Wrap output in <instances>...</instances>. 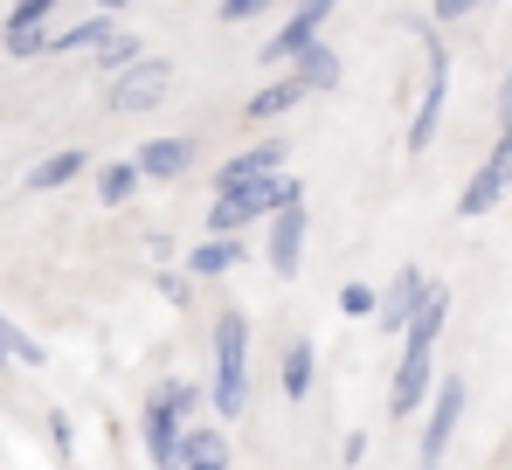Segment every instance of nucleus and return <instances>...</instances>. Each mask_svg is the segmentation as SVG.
Instances as JSON below:
<instances>
[{"label":"nucleus","instance_id":"nucleus-1","mask_svg":"<svg viewBox=\"0 0 512 470\" xmlns=\"http://www.w3.org/2000/svg\"><path fill=\"white\" fill-rule=\"evenodd\" d=\"M443 318H450V291L429 284L423 312L409 318V332H402V360H395V388H388V415L395 422L416 415L429 394H436V339H443Z\"/></svg>","mask_w":512,"mask_h":470},{"label":"nucleus","instance_id":"nucleus-5","mask_svg":"<svg viewBox=\"0 0 512 470\" xmlns=\"http://www.w3.org/2000/svg\"><path fill=\"white\" fill-rule=\"evenodd\" d=\"M423 49H429V77H423V104H416V118H409V153H416V159L436 146L443 97H450V49H443V42H423Z\"/></svg>","mask_w":512,"mask_h":470},{"label":"nucleus","instance_id":"nucleus-25","mask_svg":"<svg viewBox=\"0 0 512 470\" xmlns=\"http://www.w3.org/2000/svg\"><path fill=\"white\" fill-rule=\"evenodd\" d=\"M160 401L173 408V422H180V429H194V422H201V408H208V394L194 388V381H167V388H160Z\"/></svg>","mask_w":512,"mask_h":470},{"label":"nucleus","instance_id":"nucleus-6","mask_svg":"<svg viewBox=\"0 0 512 470\" xmlns=\"http://www.w3.org/2000/svg\"><path fill=\"white\" fill-rule=\"evenodd\" d=\"M506 187H512V139H499L492 153L478 159V173L464 180V194H457V215H471V222H478V215H492V208L506 201Z\"/></svg>","mask_w":512,"mask_h":470},{"label":"nucleus","instance_id":"nucleus-8","mask_svg":"<svg viewBox=\"0 0 512 470\" xmlns=\"http://www.w3.org/2000/svg\"><path fill=\"white\" fill-rule=\"evenodd\" d=\"M173 90V63L167 56H139L125 77H111V111H153Z\"/></svg>","mask_w":512,"mask_h":470},{"label":"nucleus","instance_id":"nucleus-2","mask_svg":"<svg viewBox=\"0 0 512 470\" xmlns=\"http://www.w3.org/2000/svg\"><path fill=\"white\" fill-rule=\"evenodd\" d=\"M201 394H208V408H215V429L250 408V318L243 312L215 318V374H208Z\"/></svg>","mask_w":512,"mask_h":470},{"label":"nucleus","instance_id":"nucleus-29","mask_svg":"<svg viewBox=\"0 0 512 470\" xmlns=\"http://www.w3.org/2000/svg\"><path fill=\"white\" fill-rule=\"evenodd\" d=\"M256 14H263L256 0H222V7H215V21H222V28H243V21H256Z\"/></svg>","mask_w":512,"mask_h":470},{"label":"nucleus","instance_id":"nucleus-31","mask_svg":"<svg viewBox=\"0 0 512 470\" xmlns=\"http://www.w3.org/2000/svg\"><path fill=\"white\" fill-rule=\"evenodd\" d=\"M499 139H512V70H506V90H499Z\"/></svg>","mask_w":512,"mask_h":470},{"label":"nucleus","instance_id":"nucleus-23","mask_svg":"<svg viewBox=\"0 0 512 470\" xmlns=\"http://www.w3.org/2000/svg\"><path fill=\"white\" fill-rule=\"evenodd\" d=\"M0 360H7V367H49V346H42L35 332H21L14 318L0 312Z\"/></svg>","mask_w":512,"mask_h":470},{"label":"nucleus","instance_id":"nucleus-32","mask_svg":"<svg viewBox=\"0 0 512 470\" xmlns=\"http://www.w3.org/2000/svg\"><path fill=\"white\" fill-rule=\"evenodd\" d=\"M194 470H229V464H194Z\"/></svg>","mask_w":512,"mask_h":470},{"label":"nucleus","instance_id":"nucleus-3","mask_svg":"<svg viewBox=\"0 0 512 470\" xmlns=\"http://www.w3.org/2000/svg\"><path fill=\"white\" fill-rule=\"evenodd\" d=\"M284 208H305V180H298V173H277V180L243 187V194H215L208 235H215V242H222V235H243V229H256V222H270V215H284Z\"/></svg>","mask_w":512,"mask_h":470},{"label":"nucleus","instance_id":"nucleus-14","mask_svg":"<svg viewBox=\"0 0 512 470\" xmlns=\"http://www.w3.org/2000/svg\"><path fill=\"white\" fill-rule=\"evenodd\" d=\"M132 166H139V180H180L187 166H194V139H146L139 153H132Z\"/></svg>","mask_w":512,"mask_h":470},{"label":"nucleus","instance_id":"nucleus-28","mask_svg":"<svg viewBox=\"0 0 512 470\" xmlns=\"http://www.w3.org/2000/svg\"><path fill=\"white\" fill-rule=\"evenodd\" d=\"M49 450H56V457H70V450H77V436H70V415H63V408H49Z\"/></svg>","mask_w":512,"mask_h":470},{"label":"nucleus","instance_id":"nucleus-13","mask_svg":"<svg viewBox=\"0 0 512 470\" xmlns=\"http://www.w3.org/2000/svg\"><path fill=\"white\" fill-rule=\"evenodd\" d=\"M429 298V277L409 263V270H395V284L381 291V305H374V325H388V332H409V318L423 312Z\"/></svg>","mask_w":512,"mask_h":470},{"label":"nucleus","instance_id":"nucleus-16","mask_svg":"<svg viewBox=\"0 0 512 470\" xmlns=\"http://www.w3.org/2000/svg\"><path fill=\"white\" fill-rule=\"evenodd\" d=\"M312 374H319L312 339H291V346H284V360H277V388H284V401H305V394H312Z\"/></svg>","mask_w":512,"mask_h":470},{"label":"nucleus","instance_id":"nucleus-12","mask_svg":"<svg viewBox=\"0 0 512 470\" xmlns=\"http://www.w3.org/2000/svg\"><path fill=\"white\" fill-rule=\"evenodd\" d=\"M139 436H146V464L153 470H180V422L160 401V388L146 394V408H139Z\"/></svg>","mask_w":512,"mask_h":470},{"label":"nucleus","instance_id":"nucleus-26","mask_svg":"<svg viewBox=\"0 0 512 470\" xmlns=\"http://www.w3.org/2000/svg\"><path fill=\"white\" fill-rule=\"evenodd\" d=\"M153 284H160V298H167L173 312H180V305H187V298H194V277H187V270H160V277H153Z\"/></svg>","mask_w":512,"mask_h":470},{"label":"nucleus","instance_id":"nucleus-24","mask_svg":"<svg viewBox=\"0 0 512 470\" xmlns=\"http://www.w3.org/2000/svg\"><path fill=\"white\" fill-rule=\"evenodd\" d=\"M139 56H146V42H139L132 28H111V35L97 42V70H104V77H125Z\"/></svg>","mask_w":512,"mask_h":470},{"label":"nucleus","instance_id":"nucleus-22","mask_svg":"<svg viewBox=\"0 0 512 470\" xmlns=\"http://www.w3.org/2000/svg\"><path fill=\"white\" fill-rule=\"evenodd\" d=\"M139 187H146V180H139L132 159H104V166H97V201H104V208H125Z\"/></svg>","mask_w":512,"mask_h":470},{"label":"nucleus","instance_id":"nucleus-7","mask_svg":"<svg viewBox=\"0 0 512 470\" xmlns=\"http://www.w3.org/2000/svg\"><path fill=\"white\" fill-rule=\"evenodd\" d=\"M49 35H56V7H49V0H21V7L0 21V49H7L14 63L49 56Z\"/></svg>","mask_w":512,"mask_h":470},{"label":"nucleus","instance_id":"nucleus-21","mask_svg":"<svg viewBox=\"0 0 512 470\" xmlns=\"http://www.w3.org/2000/svg\"><path fill=\"white\" fill-rule=\"evenodd\" d=\"M111 28H118V14H84V21H70V28H56L49 49H56V56H77V49H97Z\"/></svg>","mask_w":512,"mask_h":470},{"label":"nucleus","instance_id":"nucleus-17","mask_svg":"<svg viewBox=\"0 0 512 470\" xmlns=\"http://www.w3.org/2000/svg\"><path fill=\"white\" fill-rule=\"evenodd\" d=\"M284 77H298V90L312 97V90H340V49H326V42H312Z\"/></svg>","mask_w":512,"mask_h":470},{"label":"nucleus","instance_id":"nucleus-27","mask_svg":"<svg viewBox=\"0 0 512 470\" xmlns=\"http://www.w3.org/2000/svg\"><path fill=\"white\" fill-rule=\"evenodd\" d=\"M340 305H346L353 318H374V305H381V291H374V284H346V291H340Z\"/></svg>","mask_w":512,"mask_h":470},{"label":"nucleus","instance_id":"nucleus-19","mask_svg":"<svg viewBox=\"0 0 512 470\" xmlns=\"http://www.w3.org/2000/svg\"><path fill=\"white\" fill-rule=\"evenodd\" d=\"M291 104H305V90H298V77H277V83H263L243 111H250V125H277Z\"/></svg>","mask_w":512,"mask_h":470},{"label":"nucleus","instance_id":"nucleus-4","mask_svg":"<svg viewBox=\"0 0 512 470\" xmlns=\"http://www.w3.org/2000/svg\"><path fill=\"white\" fill-rule=\"evenodd\" d=\"M326 21H333V7H326V0H312V7H291V14H284V28H277V35H270L256 56H263L270 70H291V63H298L312 42H326Z\"/></svg>","mask_w":512,"mask_h":470},{"label":"nucleus","instance_id":"nucleus-20","mask_svg":"<svg viewBox=\"0 0 512 470\" xmlns=\"http://www.w3.org/2000/svg\"><path fill=\"white\" fill-rule=\"evenodd\" d=\"M194 464H229V443H222V429H215V422L180 429V470H194Z\"/></svg>","mask_w":512,"mask_h":470},{"label":"nucleus","instance_id":"nucleus-33","mask_svg":"<svg viewBox=\"0 0 512 470\" xmlns=\"http://www.w3.org/2000/svg\"><path fill=\"white\" fill-rule=\"evenodd\" d=\"M0 374H7V360H0Z\"/></svg>","mask_w":512,"mask_h":470},{"label":"nucleus","instance_id":"nucleus-9","mask_svg":"<svg viewBox=\"0 0 512 470\" xmlns=\"http://www.w3.org/2000/svg\"><path fill=\"white\" fill-rule=\"evenodd\" d=\"M284 159H291V153H284V139H263V146H250V153L222 159V166H215V194H243V187H263V180L291 173Z\"/></svg>","mask_w":512,"mask_h":470},{"label":"nucleus","instance_id":"nucleus-10","mask_svg":"<svg viewBox=\"0 0 512 470\" xmlns=\"http://www.w3.org/2000/svg\"><path fill=\"white\" fill-rule=\"evenodd\" d=\"M457 422H464V381H436V394H429V422H423V470L443 464Z\"/></svg>","mask_w":512,"mask_h":470},{"label":"nucleus","instance_id":"nucleus-18","mask_svg":"<svg viewBox=\"0 0 512 470\" xmlns=\"http://www.w3.org/2000/svg\"><path fill=\"white\" fill-rule=\"evenodd\" d=\"M236 263H243V235H222V242L208 235V242L187 256V277H229Z\"/></svg>","mask_w":512,"mask_h":470},{"label":"nucleus","instance_id":"nucleus-15","mask_svg":"<svg viewBox=\"0 0 512 470\" xmlns=\"http://www.w3.org/2000/svg\"><path fill=\"white\" fill-rule=\"evenodd\" d=\"M97 159L90 153H77V146H63V153H49V159H35L28 166V194H63V187H77Z\"/></svg>","mask_w":512,"mask_h":470},{"label":"nucleus","instance_id":"nucleus-30","mask_svg":"<svg viewBox=\"0 0 512 470\" xmlns=\"http://www.w3.org/2000/svg\"><path fill=\"white\" fill-rule=\"evenodd\" d=\"M464 14H471L464 0H436V7H429V21H443V28H450V21H464Z\"/></svg>","mask_w":512,"mask_h":470},{"label":"nucleus","instance_id":"nucleus-11","mask_svg":"<svg viewBox=\"0 0 512 470\" xmlns=\"http://www.w3.org/2000/svg\"><path fill=\"white\" fill-rule=\"evenodd\" d=\"M305 235H312V215H305V208H284V215H270L263 263H270L277 277H298V270H305Z\"/></svg>","mask_w":512,"mask_h":470}]
</instances>
